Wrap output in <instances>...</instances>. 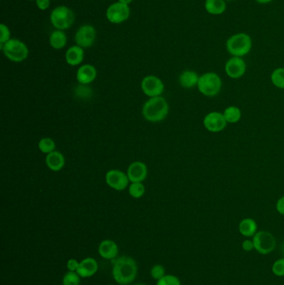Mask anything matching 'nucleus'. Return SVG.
<instances>
[{"instance_id": "1", "label": "nucleus", "mask_w": 284, "mask_h": 285, "mask_svg": "<svg viewBox=\"0 0 284 285\" xmlns=\"http://www.w3.org/2000/svg\"><path fill=\"white\" fill-rule=\"evenodd\" d=\"M169 107L167 101L161 96L148 99L142 107V115L146 120L157 123L164 120L168 115Z\"/></svg>"}, {"instance_id": "2", "label": "nucleus", "mask_w": 284, "mask_h": 285, "mask_svg": "<svg viewBox=\"0 0 284 285\" xmlns=\"http://www.w3.org/2000/svg\"><path fill=\"white\" fill-rule=\"evenodd\" d=\"M113 274L116 282L126 285L134 281L137 274L135 261L129 257H122L115 263Z\"/></svg>"}, {"instance_id": "3", "label": "nucleus", "mask_w": 284, "mask_h": 285, "mask_svg": "<svg viewBox=\"0 0 284 285\" xmlns=\"http://www.w3.org/2000/svg\"><path fill=\"white\" fill-rule=\"evenodd\" d=\"M253 46L251 37L246 33H237L229 38L226 42L227 50L233 57H242L247 55Z\"/></svg>"}, {"instance_id": "4", "label": "nucleus", "mask_w": 284, "mask_h": 285, "mask_svg": "<svg viewBox=\"0 0 284 285\" xmlns=\"http://www.w3.org/2000/svg\"><path fill=\"white\" fill-rule=\"evenodd\" d=\"M0 48L9 60L20 63L25 60L28 56L27 45L19 39H9L5 44H0Z\"/></svg>"}, {"instance_id": "5", "label": "nucleus", "mask_w": 284, "mask_h": 285, "mask_svg": "<svg viewBox=\"0 0 284 285\" xmlns=\"http://www.w3.org/2000/svg\"><path fill=\"white\" fill-rule=\"evenodd\" d=\"M222 80L215 73H206L199 77L198 89L207 97H214L220 92Z\"/></svg>"}, {"instance_id": "6", "label": "nucleus", "mask_w": 284, "mask_h": 285, "mask_svg": "<svg viewBox=\"0 0 284 285\" xmlns=\"http://www.w3.org/2000/svg\"><path fill=\"white\" fill-rule=\"evenodd\" d=\"M73 12L66 6H59L53 9L50 15V21L58 30L70 28L74 23Z\"/></svg>"}, {"instance_id": "7", "label": "nucleus", "mask_w": 284, "mask_h": 285, "mask_svg": "<svg viewBox=\"0 0 284 285\" xmlns=\"http://www.w3.org/2000/svg\"><path fill=\"white\" fill-rule=\"evenodd\" d=\"M254 249L261 255H268L274 250L276 246L275 238L267 231L257 232L254 236Z\"/></svg>"}, {"instance_id": "8", "label": "nucleus", "mask_w": 284, "mask_h": 285, "mask_svg": "<svg viewBox=\"0 0 284 285\" xmlns=\"http://www.w3.org/2000/svg\"><path fill=\"white\" fill-rule=\"evenodd\" d=\"M141 89L145 95L153 98L158 97L165 91V84L157 76H146L141 83Z\"/></svg>"}, {"instance_id": "9", "label": "nucleus", "mask_w": 284, "mask_h": 285, "mask_svg": "<svg viewBox=\"0 0 284 285\" xmlns=\"http://www.w3.org/2000/svg\"><path fill=\"white\" fill-rule=\"evenodd\" d=\"M130 15V9L127 4L113 3L107 9L106 16L109 22L113 24H121L128 20Z\"/></svg>"}, {"instance_id": "10", "label": "nucleus", "mask_w": 284, "mask_h": 285, "mask_svg": "<svg viewBox=\"0 0 284 285\" xmlns=\"http://www.w3.org/2000/svg\"><path fill=\"white\" fill-rule=\"evenodd\" d=\"M107 185L113 190L123 191L128 187L129 179L128 174L118 169L108 171L105 176Z\"/></svg>"}, {"instance_id": "11", "label": "nucleus", "mask_w": 284, "mask_h": 285, "mask_svg": "<svg viewBox=\"0 0 284 285\" xmlns=\"http://www.w3.org/2000/svg\"><path fill=\"white\" fill-rule=\"evenodd\" d=\"M227 121L223 114L219 112L209 113L204 119V125L207 130L212 133L223 131L227 126Z\"/></svg>"}, {"instance_id": "12", "label": "nucleus", "mask_w": 284, "mask_h": 285, "mask_svg": "<svg viewBox=\"0 0 284 285\" xmlns=\"http://www.w3.org/2000/svg\"><path fill=\"white\" fill-rule=\"evenodd\" d=\"M96 38V30L92 25L86 24L78 28L75 34V42L82 48L92 46Z\"/></svg>"}, {"instance_id": "13", "label": "nucleus", "mask_w": 284, "mask_h": 285, "mask_svg": "<svg viewBox=\"0 0 284 285\" xmlns=\"http://www.w3.org/2000/svg\"><path fill=\"white\" fill-rule=\"evenodd\" d=\"M225 72L230 78H241L246 72L245 61L239 57H232L226 63Z\"/></svg>"}, {"instance_id": "14", "label": "nucleus", "mask_w": 284, "mask_h": 285, "mask_svg": "<svg viewBox=\"0 0 284 285\" xmlns=\"http://www.w3.org/2000/svg\"><path fill=\"white\" fill-rule=\"evenodd\" d=\"M128 179L131 183H142L148 176V168L144 163L135 161L128 166Z\"/></svg>"}, {"instance_id": "15", "label": "nucleus", "mask_w": 284, "mask_h": 285, "mask_svg": "<svg viewBox=\"0 0 284 285\" xmlns=\"http://www.w3.org/2000/svg\"><path fill=\"white\" fill-rule=\"evenodd\" d=\"M77 80L81 84H89L95 81L97 77V70L91 65H82L77 71Z\"/></svg>"}, {"instance_id": "16", "label": "nucleus", "mask_w": 284, "mask_h": 285, "mask_svg": "<svg viewBox=\"0 0 284 285\" xmlns=\"http://www.w3.org/2000/svg\"><path fill=\"white\" fill-rule=\"evenodd\" d=\"M46 165L50 170L59 172L64 167L65 158L60 152H52L46 157Z\"/></svg>"}, {"instance_id": "17", "label": "nucleus", "mask_w": 284, "mask_h": 285, "mask_svg": "<svg viewBox=\"0 0 284 285\" xmlns=\"http://www.w3.org/2000/svg\"><path fill=\"white\" fill-rule=\"evenodd\" d=\"M84 58V52L83 48L80 46H72L67 50L65 59L68 65L71 66H77L80 65Z\"/></svg>"}, {"instance_id": "18", "label": "nucleus", "mask_w": 284, "mask_h": 285, "mask_svg": "<svg viewBox=\"0 0 284 285\" xmlns=\"http://www.w3.org/2000/svg\"><path fill=\"white\" fill-rule=\"evenodd\" d=\"M98 269L97 262L94 259L89 258L83 260L78 265L77 273L81 277H90L95 274Z\"/></svg>"}, {"instance_id": "19", "label": "nucleus", "mask_w": 284, "mask_h": 285, "mask_svg": "<svg viewBox=\"0 0 284 285\" xmlns=\"http://www.w3.org/2000/svg\"><path fill=\"white\" fill-rule=\"evenodd\" d=\"M198 79L199 77L198 73L192 70H185L178 78L179 84L185 89H191L192 87L198 85Z\"/></svg>"}, {"instance_id": "20", "label": "nucleus", "mask_w": 284, "mask_h": 285, "mask_svg": "<svg viewBox=\"0 0 284 285\" xmlns=\"http://www.w3.org/2000/svg\"><path fill=\"white\" fill-rule=\"evenodd\" d=\"M204 8L211 15H221L226 11L227 3L225 0H206Z\"/></svg>"}, {"instance_id": "21", "label": "nucleus", "mask_w": 284, "mask_h": 285, "mask_svg": "<svg viewBox=\"0 0 284 285\" xmlns=\"http://www.w3.org/2000/svg\"><path fill=\"white\" fill-rule=\"evenodd\" d=\"M258 230V224L253 218H247L242 219L239 224V232L244 237H254Z\"/></svg>"}, {"instance_id": "22", "label": "nucleus", "mask_w": 284, "mask_h": 285, "mask_svg": "<svg viewBox=\"0 0 284 285\" xmlns=\"http://www.w3.org/2000/svg\"><path fill=\"white\" fill-rule=\"evenodd\" d=\"M99 254L104 259H108V260L114 259L118 255L117 244L114 241H103L99 246Z\"/></svg>"}, {"instance_id": "23", "label": "nucleus", "mask_w": 284, "mask_h": 285, "mask_svg": "<svg viewBox=\"0 0 284 285\" xmlns=\"http://www.w3.org/2000/svg\"><path fill=\"white\" fill-rule=\"evenodd\" d=\"M49 43L53 48L61 49L67 44V36L62 30L54 31L50 35Z\"/></svg>"}, {"instance_id": "24", "label": "nucleus", "mask_w": 284, "mask_h": 285, "mask_svg": "<svg viewBox=\"0 0 284 285\" xmlns=\"http://www.w3.org/2000/svg\"><path fill=\"white\" fill-rule=\"evenodd\" d=\"M227 123H236L241 119L242 113L239 108L235 106H230L224 110L223 113Z\"/></svg>"}, {"instance_id": "25", "label": "nucleus", "mask_w": 284, "mask_h": 285, "mask_svg": "<svg viewBox=\"0 0 284 285\" xmlns=\"http://www.w3.org/2000/svg\"><path fill=\"white\" fill-rule=\"evenodd\" d=\"M39 148L44 154H50L55 151V142L51 138H43L39 142Z\"/></svg>"}, {"instance_id": "26", "label": "nucleus", "mask_w": 284, "mask_h": 285, "mask_svg": "<svg viewBox=\"0 0 284 285\" xmlns=\"http://www.w3.org/2000/svg\"><path fill=\"white\" fill-rule=\"evenodd\" d=\"M271 80L277 88L284 89V68H279L274 70L272 75Z\"/></svg>"}, {"instance_id": "27", "label": "nucleus", "mask_w": 284, "mask_h": 285, "mask_svg": "<svg viewBox=\"0 0 284 285\" xmlns=\"http://www.w3.org/2000/svg\"><path fill=\"white\" fill-rule=\"evenodd\" d=\"M128 192L134 199H140L144 195V185H142V183H132L128 188Z\"/></svg>"}, {"instance_id": "28", "label": "nucleus", "mask_w": 284, "mask_h": 285, "mask_svg": "<svg viewBox=\"0 0 284 285\" xmlns=\"http://www.w3.org/2000/svg\"><path fill=\"white\" fill-rule=\"evenodd\" d=\"M273 274L279 277L284 276V258L277 260L272 267Z\"/></svg>"}, {"instance_id": "29", "label": "nucleus", "mask_w": 284, "mask_h": 285, "mask_svg": "<svg viewBox=\"0 0 284 285\" xmlns=\"http://www.w3.org/2000/svg\"><path fill=\"white\" fill-rule=\"evenodd\" d=\"M79 283L80 280L78 274L73 272H70L64 276V285H79Z\"/></svg>"}, {"instance_id": "30", "label": "nucleus", "mask_w": 284, "mask_h": 285, "mask_svg": "<svg viewBox=\"0 0 284 285\" xmlns=\"http://www.w3.org/2000/svg\"><path fill=\"white\" fill-rule=\"evenodd\" d=\"M157 285H181V284L177 277L167 275L160 279Z\"/></svg>"}, {"instance_id": "31", "label": "nucleus", "mask_w": 284, "mask_h": 285, "mask_svg": "<svg viewBox=\"0 0 284 285\" xmlns=\"http://www.w3.org/2000/svg\"><path fill=\"white\" fill-rule=\"evenodd\" d=\"M10 39V31L8 26L3 24H0V44H5Z\"/></svg>"}, {"instance_id": "32", "label": "nucleus", "mask_w": 284, "mask_h": 285, "mask_svg": "<svg viewBox=\"0 0 284 285\" xmlns=\"http://www.w3.org/2000/svg\"><path fill=\"white\" fill-rule=\"evenodd\" d=\"M151 273H152V276L154 279L160 280L165 275V268H163V266L161 265L154 266L152 268V272Z\"/></svg>"}, {"instance_id": "33", "label": "nucleus", "mask_w": 284, "mask_h": 285, "mask_svg": "<svg viewBox=\"0 0 284 285\" xmlns=\"http://www.w3.org/2000/svg\"><path fill=\"white\" fill-rule=\"evenodd\" d=\"M36 3L40 10H45L50 5V0H37Z\"/></svg>"}, {"instance_id": "34", "label": "nucleus", "mask_w": 284, "mask_h": 285, "mask_svg": "<svg viewBox=\"0 0 284 285\" xmlns=\"http://www.w3.org/2000/svg\"><path fill=\"white\" fill-rule=\"evenodd\" d=\"M242 247L243 250H245V251H252L254 249V241L249 240V239L244 240L242 242Z\"/></svg>"}, {"instance_id": "35", "label": "nucleus", "mask_w": 284, "mask_h": 285, "mask_svg": "<svg viewBox=\"0 0 284 285\" xmlns=\"http://www.w3.org/2000/svg\"><path fill=\"white\" fill-rule=\"evenodd\" d=\"M276 208L280 214L284 215V196L278 200Z\"/></svg>"}, {"instance_id": "36", "label": "nucleus", "mask_w": 284, "mask_h": 285, "mask_svg": "<svg viewBox=\"0 0 284 285\" xmlns=\"http://www.w3.org/2000/svg\"><path fill=\"white\" fill-rule=\"evenodd\" d=\"M78 265H79V263H78L75 260H70L69 263H68V268H69V269H70L71 271L77 270L78 268Z\"/></svg>"}, {"instance_id": "37", "label": "nucleus", "mask_w": 284, "mask_h": 285, "mask_svg": "<svg viewBox=\"0 0 284 285\" xmlns=\"http://www.w3.org/2000/svg\"><path fill=\"white\" fill-rule=\"evenodd\" d=\"M257 3H260V4H267V3L273 2V0H255Z\"/></svg>"}, {"instance_id": "38", "label": "nucleus", "mask_w": 284, "mask_h": 285, "mask_svg": "<svg viewBox=\"0 0 284 285\" xmlns=\"http://www.w3.org/2000/svg\"><path fill=\"white\" fill-rule=\"evenodd\" d=\"M119 3H123V4H127L128 5L129 3H131L133 2V0H118Z\"/></svg>"}, {"instance_id": "39", "label": "nucleus", "mask_w": 284, "mask_h": 285, "mask_svg": "<svg viewBox=\"0 0 284 285\" xmlns=\"http://www.w3.org/2000/svg\"><path fill=\"white\" fill-rule=\"evenodd\" d=\"M225 1H233V0H225Z\"/></svg>"}, {"instance_id": "40", "label": "nucleus", "mask_w": 284, "mask_h": 285, "mask_svg": "<svg viewBox=\"0 0 284 285\" xmlns=\"http://www.w3.org/2000/svg\"><path fill=\"white\" fill-rule=\"evenodd\" d=\"M30 1H34V0H30ZM35 1H37V0H35Z\"/></svg>"}, {"instance_id": "41", "label": "nucleus", "mask_w": 284, "mask_h": 285, "mask_svg": "<svg viewBox=\"0 0 284 285\" xmlns=\"http://www.w3.org/2000/svg\"></svg>"}, {"instance_id": "42", "label": "nucleus", "mask_w": 284, "mask_h": 285, "mask_svg": "<svg viewBox=\"0 0 284 285\" xmlns=\"http://www.w3.org/2000/svg\"></svg>"}]
</instances>
